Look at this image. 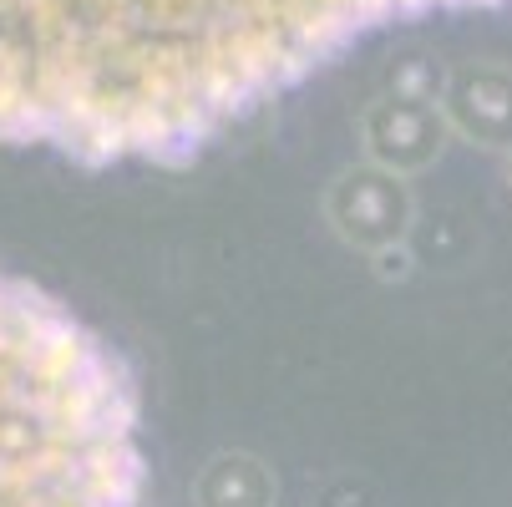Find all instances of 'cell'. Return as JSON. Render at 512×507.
<instances>
[{"label": "cell", "instance_id": "obj_1", "mask_svg": "<svg viewBox=\"0 0 512 507\" xmlns=\"http://www.w3.org/2000/svg\"><path fill=\"white\" fill-rule=\"evenodd\" d=\"M502 0H0V142L173 158L355 36Z\"/></svg>", "mask_w": 512, "mask_h": 507}, {"label": "cell", "instance_id": "obj_2", "mask_svg": "<svg viewBox=\"0 0 512 507\" xmlns=\"http://www.w3.org/2000/svg\"><path fill=\"white\" fill-rule=\"evenodd\" d=\"M0 507H142L117 360L41 289L0 274Z\"/></svg>", "mask_w": 512, "mask_h": 507}]
</instances>
